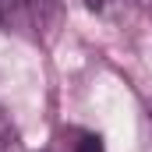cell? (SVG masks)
<instances>
[{"instance_id":"cell-2","label":"cell","mask_w":152,"mask_h":152,"mask_svg":"<svg viewBox=\"0 0 152 152\" xmlns=\"http://www.w3.org/2000/svg\"><path fill=\"white\" fill-rule=\"evenodd\" d=\"M0 152H21V138H18V127L11 124V117L4 113V106H0Z\"/></svg>"},{"instance_id":"cell-3","label":"cell","mask_w":152,"mask_h":152,"mask_svg":"<svg viewBox=\"0 0 152 152\" xmlns=\"http://www.w3.org/2000/svg\"><path fill=\"white\" fill-rule=\"evenodd\" d=\"M71 152H106V145L96 131H78V142L71 145Z\"/></svg>"},{"instance_id":"cell-5","label":"cell","mask_w":152,"mask_h":152,"mask_svg":"<svg viewBox=\"0 0 152 152\" xmlns=\"http://www.w3.org/2000/svg\"><path fill=\"white\" fill-rule=\"evenodd\" d=\"M138 4H142V7H149V11H152V0H138Z\"/></svg>"},{"instance_id":"cell-4","label":"cell","mask_w":152,"mask_h":152,"mask_svg":"<svg viewBox=\"0 0 152 152\" xmlns=\"http://www.w3.org/2000/svg\"><path fill=\"white\" fill-rule=\"evenodd\" d=\"M88 11H96V14H103V18H113L117 11L124 7V0H81Z\"/></svg>"},{"instance_id":"cell-1","label":"cell","mask_w":152,"mask_h":152,"mask_svg":"<svg viewBox=\"0 0 152 152\" xmlns=\"http://www.w3.org/2000/svg\"><path fill=\"white\" fill-rule=\"evenodd\" d=\"M57 25V0H0V32L39 39Z\"/></svg>"}]
</instances>
